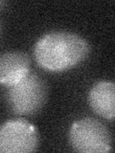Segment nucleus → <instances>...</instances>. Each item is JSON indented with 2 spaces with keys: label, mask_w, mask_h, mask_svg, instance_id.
I'll list each match as a JSON object with an SVG mask.
<instances>
[{
  "label": "nucleus",
  "mask_w": 115,
  "mask_h": 153,
  "mask_svg": "<svg viewBox=\"0 0 115 153\" xmlns=\"http://www.w3.org/2000/svg\"><path fill=\"white\" fill-rule=\"evenodd\" d=\"M88 102L100 117L113 120L115 117V85L113 81L103 80L90 89Z\"/></svg>",
  "instance_id": "obj_6"
},
{
  "label": "nucleus",
  "mask_w": 115,
  "mask_h": 153,
  "mask_svg": "<svg viewBox=\"0 0 115 153\" xmlns=\"http://www.w3.org/2000/svg\"><path fill=\"white\" fill-rule=\"evenodd\" d=\"M37 146V129L26 120H9L0 126V153L34 152Z\"/></svg>",
  "instance_id": "obj_4"
},
{
  "label": "nucleus",
  "mask_w": 115,
  "mask_h": 153,
  "mask_svg": "<svg viewBox=\"0 0 115 153\" xmlns=\"http://www.w3.org/2000/svg\"><path fill=\"white\" fill-rule=\"evenodd\" d=\"M0 31H1V23H0Z\"/></svg>",
  "instance_id": "obj_7"
},
{
  "label": "nucleus",
  "mask_w": 115,
  "mask_h": 153,
  "mask_svg": "<svg viewBox=\"0 0 115 153\" xmlns=\"http://www.w3.org/2000/svg\"><path fill=\"white\" fill-rule=\"evenodd\" d=\"M90 47L83 36L71 32H51L38 38L34 47L36 61L49 72H64L81 63Z\"/></svg>",
  "instance_id": "obj_1"
},
{
  "label": "nucleus",
  "mask_w": 115,
  "mask_h": 153,
  "mask_svg": "<svg viewBox=\"0 0 115 153\" xmlns=\"http://www.w3.org/2000/svg\"><path fill=\"white\" fill-rule=\"evenodd\" d=\"M47 87L40 76L28 74L19 82L11 86L7 95L10 108L17 115H33L45 103Z\"/></svg>",
  "instance_id": "obj_3"
},
{
  "label": "nucleus",
  "mask_w": 115,
  "mask_h": 153,
  "mask_svg": "<svg viewBox=\"0 0 115 153\" xmlns=\"http://www.w3.org/2000/svg\"><path fill=\"white\" fill-rule=\"evenodd\" d=\"M31 60L24 52L11 51L0 56V84L14 85L30 74Z\"/></svg>",
  "instance_id": "obj_5"
},
{
  "label": "nucleus",
  "mask_w": 115,
  "mask_h": 153,
  "mask_svg": "<svg viewBox=\"0 0 115 153\" xmlns=\"http://www.w3.org/2000/svg\"><path fill=\"white\" fill-rule=\"evenodd\" d=\"M69 140L73 149L81 153H105L111 150L109 130L94 118L75 122L70 128Z\"/></svg>",
  "instance_id": "obj_2"
}]
</instances>
